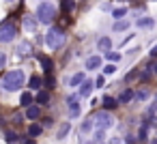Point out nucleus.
Wrapping results in <instances>:
<instances>
[{"label": "nucleus", "mask_w": 157, "mask_h": 144, "mask_svg": "<svg viewBox=\"0 0 157 144\" xmlns=\"http://www.w3.org/2000/svg\"><path fill=\"white\" fill-rule=\"evenodd\" d=\"M125 13H127V9H114V17H125Z\"/></svg>", "instance_id": "29"}, {"label": "nucleus", "mask_w": 157, "mask_h": 144, "mask_svg": "<svg viewBox=\"0 0 157 144\" xmlns=\"http://www.w3.org/2000/svg\"><path fill=\"white\" fill-rule=\"evenodd\" d=\"M93 127H95V118H86V120L82 123V133H88Z\"/></svg>", "instance_id": "19"}, {"label": "nucleus", "mask_w": 157, "mask_h": 144, "mask_svg": "<svg viewBox=\"0 0 157 144\" xmlns=\"http://www.w3.org/2000/svg\"><path fill=\"white\" fill-rule=\"evenodd\" d=\"M110 144H123V140H121V138H114V140H112Z\"/></svg>", "instance_id": "34"}, {"label": "nucleus", "mask_w": 157, "mask_h": 144, "mask_svg": "<svg viewBox=\"0 0 157 144\" xmlns=\"http://www.w3.org/2000/svg\"><path fill=\"white\" fill-rule=\"evenodd\" d=\"M155 22H153V17H140V20H136V26L138 28H148V26H153Z\"/></svg>", "instance_id": "12"}, {"label": "nucleus", "mask_w": 157, "mask_h": 144, "mask_svg": "<svg viewBox=\"0 0 157 144\" xmlns=\"http://www.w3.org/2000/svg\"><path fill=\"white\" fill-rule=\"evenodd\" d=\"M69 129H71V125H69V123H65V125H60V129H58V133H56V138H58V140H63V138H65V135L69 133Z\"/></svg>", "instance_id": "20"}, {"label": "nucleus", "mask_w": 157, "mask_h": 144, "mask_svg": "<svg viewBox=\"0 0 157 144\" xmlns=\"http://www.w3.org/2000/svg\"><path fill=\"white\" fill-rule=\"evenodd\" d=\"M41 65H43V69H45V71H48V73H50V71H52V60H48V58H45V56H41Z\"/></svg>", "instance_id": "26"}, {"label": "nucleus", "mask_w": 157, "mask_h": 144, "mask_svg": "<svg viewBox=\"0 0 157 144\" xmlns=\"http://www.w3.org/2000/svg\"><path fill=\"white\" fill-rule=\"evenodd\" d=\"M37 17H39L41 24H50V22H54V17H56V9H54L50 2H41L39 9H37Z\"/></svg>", "instance_id": "3"}, {"label": "nucleus", "mask_w": 157, "mask_h": 144, "mask_svg": "<svg viewBox=\"0 0 157 144\" xmlns=\"http://www.w3.org/2000/svg\"><path fill=\"white\" fill-rule=\"evenodd\" d=\"M99 144H101V142H99Z\"/></svg>", "instance_id": "38"}, {"label": "nucleus", "mask_w": 157, "mask_h": 144, "mask_svg": "<svg viewBox=\"0 0 157 144\" xmlns=\"http://www.w3.org/2000/svg\"><path fill=\"white\" fill-rule=\"evenodd\" d=\"M133 99H136V101H146V99H148V90H138Z\"/></svg>", "instance_id": "22"}, {"label": "nucleus", "mask_w": 157, "mask_h": 144, "mask_svg": "<svg viewBox=\"0 0 157 144\" xmlns=\"http://www.w3.org/2000/svg\"><path fill=\"white\" fill-rule=\"evenodd\" d=\"M90 93H93V82H84L80 86V97H90Z\"/></svg>", "instance_id": "10"}, {"label": "nucleus", "mask_w": 157, "mask_h": 144, "mask_svg": "<svg viewBox=\"0 0 157 144\" xmlns=\"http://www.w3.org/2000/svg\"><path fill=\"white\" fill-rule=\"evenodd\" d=\"M103 84H105V80H103V75H99V78H97V82H95V86H97V88H101Z\"/></svg>", "instance_id": "31"}, {"label": "nucleus", "mask_w": 157, "mask_h": 144, "mask_svg": "<svg viewBox=\"0 0 157 144\" xmlns=\"http://www.w3.org/2000/svg\"><path fill=\"white\" fill-rule=\"evenodd\" d=\"M112 28H114V32H123V30H127V28H129V22H127V20H121V22L116 20Z\"/></svg>", "instance_id": "13"}, {"label": "nucleus", "mask_w": 157, "mask_h": 144, "mask_svg": "<svg viewBox=\"0 0 157 144\" xmlns=\"http://www.w3.org/2000/svg\"><path fill=\"white\" fill-rule=\"evenodd\" d=\"M26 144H35V142H26Z\"/></svg>", "instance_id": "36"}, {"label": "nucleus", "mask_w": 157, "mask_h": 144, "mask_svg": "<svg viewBox=\"0 0 157 144\" xmlns=\"http://www.w3.org/2000/svg\"><path fill=\"white\" fill-rule=\"evenodd\" d=\"M153 71H155V73H157V65H155V69H153Z\"/></svg>", "instance_id": "35"}, {"label": "nucleus", "mask_w": 157, "mask_h": 144, "mask_svg": "<svg viewBox=\"0 0 157 144\" xmlns=\"http://www.w3.org/2000/svg\"><path fill=\"white\" fill-rule=\"evenodd\" d=\"M2 67H5V54L0 52V69H2Z\"/></svg>", "instance_id": "33"}, {"label": "nucleus", "mask_w": 157, "mask_h": 144, "mask_svg": "<svg viewBox=\"0 0 157 144\" xmlns=\"http://www.w3.org/2000/svg\"><path fill=\"white\" fill-rule=\"evenodd\" d=\"M24 71L22 69H15V71H9L7 75H5V80H2V86H5V90H9V93H13V90H20L22 86H24Z\"/></svg>", "instance_id": "1"}, {"label": "nucleus", "mask_w": 157, "mask_h": 144, "mask_svg": "<svg viewBox=\"0 0 157 144\" xmlns=\"http://www.w3.org/2000/svg\"><path fill=\"white\" fill-rule=\"evenodd\" d=\"M103 135H105V129H97V133H95V140H97V142H101V140H103Z\"/></svg>", "instance_id": "30"}, {"label": "nucleus", "mask_w": 157, "mask_h": 144, "mask_svg": "<svg viewBox=\"0 0 157 144\" xmlns=\"http://www.w3.org/2000/svg\"><path fill=\"white\" fill-rule=\"evenodd\" d=\"M155 112H157V103H153V105L148 108V114H155Z\"/></svg>", "instance_id": "32"}, {"label": "nucleus", "mask_w": 157, "mask_h": 144, "mask_svg": "<svg viewBox=\"0 0 157 144\" xmlns=\"http://www.w3.org/2000/svg\"><path fill=\"white\" fill-rule=\"evenodd\" d=\"M17 52H20L22 56H26V54L30 52V43H26V41H24V43H20V45H17Z\"/></svg>", "instance_id": "21"}, {"label": "nucleus", "mask_w": 157, "mask_h": 144, "mask_svg": "<svg viewBox=\"0 0 157 144\" xmlns=\"http://www.w3.org/2000/svg\"><path fill=\"white\" fill-rule=\"evenodd\" d=\"M116 105H118V99H114V97H110V95L103 97V108H105V110H112V108H116Z\"/></svg>", "instance_id": "14"}, {"label": "nucleus", "mask_w": 157, "mask_h": 144, "mask_svg": "<svg viewBox=\"0 0 157 144\" xmlns=\"http://www.w3.org/2000/svg\"><path fill=\"white\" fill-rule=\"evenodd\" d=\"M20 101H22V105H30V101H33V93H24Z\"/></svg>", "instance_id": "25"}, {"label": "nucleus", "mask_w": 157, "mask_h": 144, "mask_svg": "<svg viewBox=\"0 0 157 144\" xmlns=\"http://www.w3.org/2000/svg\"><path fill=\"white\" fill-rule=\"evenodd\" d=\"M99 67H101V58L99 56H90L86 60V69H99Z\"/></svg>", "instance_id": "9"}, {"label": "nucleus", "mask_w": 157, "mask_h": 144, "mask_svg": "<svg viewBox=\"0 0 157 144\" xmlns=\"http://www.w3.org/2000/svg\"><path fill=\"white\" fill-rule=\"evenodd\" d=\"M41 131H43V125H37V123H33V125L28 127V135H33V138L41 135Z\"/></svg>", "instance_id": "15"}, {"label": "nucleus", "mask_w": 157, "mask_h": 144, "mask_svg": "<svg viewBox=\"0 0 157 144\" xmlns=\"http://www.w3.org/2000/svg\"><path fill=\"white\" fill-rule=\"evenodd\" d=\"M15 35H17V30H15V26L13 24H0V43H11L13 39H15Z\"/></svg>", "instance_id": "5"}, {"label": "nucleus", "mask_w": 157, "mask_h": 144, "mask_svg": "<svg viewBox=\"0 0 157 144\" xmlns=\"http://www.w3.org/2000/svg\"><path fill=\"white\" fill-rule=\"evenodd\" d=\"M69 114L75 118L78 114H80V105H78V101H75V97H71L69 99Z\"/></svg>", "instance_id": "11"}, {"label": "nucleus", "mask_w": 157, "mask_h": 144, "mask_svg": "<svg viewBox=\"0 0 157 144\" xmlns=\"http://www.w3.org/2000/svg\"><path fill=\"white\" fill-rule=\"evenodd\" d=\"M114 71H116V67H114V65H105V67H103V73H105V75H112Z\"/></svg>", "instance_id": "28"}, {"label": "nucleus", "mask_w": 157, "mask_h": 144, "mask_svg": "<svg viewBox=\"0 0 157 144\" xmlns=\"http://www.w3.org/2000/svg\"><path fill=\"white\" fill-rule=\"evenodd\" d=\"M86 80H84V73H75L73 78H71V86H82Z\"/></svg>", "instance_id": "18"}, {"label": "nucleus", "mask_w": 157, "mask_h": 144, "mask_svg": "<svg viewBox=\"0 0 157 144\" xmlns=\"http://www.w3.org/2000/svg\"><path fill=\"white\" fill-rule=\"evenodd\" d=\"M93 118H95V127L97 129H110L114 125V118H112V114L108 110H99Z\"/></svg>", "instance_id": "4"}, {"label": "nucleus", "mask_w": 157, "mask_h": 144, "mask_svg": "<svg viewBox=\"0 0 157 144\" xmlns=\"http://www.w3.org/2000/svg\"><path fill=\"white\" fill-rule=\"evenodd\" d=\"M97 47H99L101 52H110V47H112V41H110L108 37H101V39L97 41Z\"/></svg>", "instance_id": "7"}, {"label": "nucleus", "mask_w": 157, "mask_h": 144, "mask_svg": "<svg viewBox=\"0 0 157 144\" xmlns=\"http://www.w3.org/2000/svg\"><path fill=\"white\" fill-rule=\"evenodd\" d=\"M39 116H41L39 105H28V110H26V118H28V120H37Z\"/></svg>", "instance_id": "6"}, {"label": "nucleus", "mask_w": 157, "mask_h": 144, "mask_svg": "<svg viewBox=\"0 0 157 144\" xmlns=\"http://www.w3.org/2000/svg\"><path fill=\"white\" fill-rule=\"evenodd\" d=\"M30 88L33 90H39L41 88V78H30Z\"/></svg>", "instance_id": "24"}, {"label": "nucleus", "mask_w": 157, "mask_h": 144, "mask_svg": "<svg viewBox=\"0 0 157 144\" xmlns=\"http://www.w3.org/2000/svg\"><path fill=\"white\" fill-rule=\"evenodd\" d=\"M73 7H75L73 0H63V9H65V11H73Z\"/></svg>", "instance_id": "27"}, {"label": "nucleus", "mask_w": 157, "mask_h": 144, "mask_svg": "<svg viewBox=\"0 0 157 144\" xmlns=\"http://www.w3.org/2000/svg\"><path fill=\"white\" fill-rule=\"evenodd\" d=\"M105 56H108L110 63H118L121 60V54H116V52H105Z\"/></svg>", "instance_id": "23"}, {"label": "nucleus", "mask_w": 157, "mask_h": 144, "mask_svg": "<svg viewBox=\"0 0 157 144\" xmlns=\"http://www.w3.org/2000/svg\"><path fill=\"white\" fill-rule=\"evenodd\" d=\"M63 43H65V32L60 28H50L48 35H45V45L50 50H58Z\"/></svg>", "instance_id": "2"}, {"label": "nucleus", "mask_w": 157, "mask_h": 144, "mask_svg": "<svg viewBox=\"0 0 157 144\" xmlns=\"http://www.w3.org/2000/svg\"><path fill=\"white\" fill-rule=\"evenodd\" d=\"M133 97H136V93L127 88V90H123V93H121V97H118V103H129Z\"/></svg>", "instance_id": "8"}, {"label": "nucleus", "mask_w": 157, "mask_h": 144, "mask_svg": "<svg viewBox=\"0 0 157 144\" xmlns=\"http://www.w3.org/2000/svg\"><path fill=\"white\" fill-rule=\"evenodd\" d=\"M48 101H50V93L41 90V93L37 95V103H39V105H48Z\"/></svg>", "instance_id": "17"}, {"label": "nucleus", "mask_w": 157, "mask_h": 144, "mask_svg": "<svg viewBox=\"0 0 157 144\" xmlns=\"http://www.w3.org/2000/svg\"><path fill=\"white\" fill-rule=\"evenodd\" d=\"M9 2H13V0H9Z\"/></svg>", "instance_id": "37"}, {"label": "nucleus", "mask_w": 157, "mask_h": 144, "mask_svg": "<svg viewBox=\"0 0 157 144\" xmlns=\"http://www.w3.org/2000/svg\"><path fill=\"white\" fill-rule=\"evenodd\" d=\"M24 28H26L28 32H35V30H37V22H35L33 17H24Z\"/></svg>", "instance_id": "16"}]
</instances>
